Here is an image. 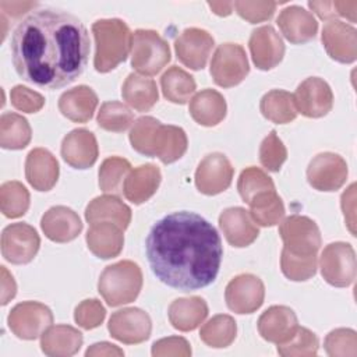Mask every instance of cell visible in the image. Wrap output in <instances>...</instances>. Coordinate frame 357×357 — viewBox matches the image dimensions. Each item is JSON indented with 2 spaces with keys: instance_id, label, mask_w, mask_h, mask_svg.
Returning <instances> with one entry per match:
<instances>
[{
  "instance_id": "obj_50",
  "label": "cell",
  "mask_w": 357,
  "mask_h": 357,
  "mask_svg": "<svg viewBox=\"0 0 357 357\" xmlns=\"http://www.w3.org/2000/svg\"><path fill=\"white\" fill-rule=\"evenodd\" d=\"M191 354V347L184 337L170 336L160 339L152 346V356L155 357H166V356H178L187 357Z\"/></svg>"
},
{
  "instance_id": "obj_20",
  "label": "cell",
  "mask_w": 357,
  "mask_h": 357,
  "mask_svg": "<svg viewBox=\"0 0 357 357\" xmlns=\"http://www.w3.org/2000/svg\"><path fill=\"white\" fill-rule=\"evenodd\" d=\"M298 321L294 311L286 305H272L264 311L258 319L259 335L271 342L280 344L289 340L297 331Z\"/></svg>"
},
{
  "instance_id": "obj_32",
  "label": "cell",
  "mask_w": 357,
  "mask_h": 357,
  "mask_svg": "<svg viewBox=\"0 0 357 357\" xmlns=\"http://www.w3.org/2000/svg\"><path fill=\"white\" fill-rule=\"evenodd\" d=\"M190 114L201 126L212 127L226 116V100L215 89H204L190 100Z\"/></svg>"
},
{
  "instance_id": "obj_11",
  "label": "cell",
  "mask_w": 357,
  "mask_h": 357,
  "mask_svg": "<svg viewBox=\"0 0 357 357\" xmlns=\"http://www.w3.org/2000/svg\"><path fill=\"white\" fill-rule=\"evenodd\" d=\"M40 245L36 230L26 223H13L3 230L1 254L11 264L31 262Z\"/></svg>"
},
{
  "instance_id": "obj_29",
  "label": "cell",
  "mask_w": 357,
  "mask_h": 357,
  "mask_svg": "<svg viewBox=\"0 0 357 357\" xmlns=\"http://www.w3.org/2000/svg\"><path fill=\"white\" fill-rule=\"evenodd\" d=\"M85 219L93 225L112 222L126 230L131 222V209L116 195H102L92 199L85 209Z\"/></svg>"
},
{
  "instance_id": "obj_25",
  "label": "cell",
  "mask_w": 357,
  "mask_h": 357,
  "mask_svg": "<svg viewBox=\"0 0 357 357\" xmlns=\"http://www.w3.org/2000/svg\"><path fill=\"white\" fill-rule=\"evenodd\" d=\"M25 177L38 191L52 190L59 178V163L56 158L47 149H32L25 160Z\"/></svg>"
},
{
  "instance_id": "obj_36",
  "label": "cell",
  "mask_w": 357,
  "mask_h": 357,
  "mask_svg": "<svg viewBox=\"0 0 357 357\" xmlns=\"http://www.w3.org/2000/svg\"><path fill=\"white\" fill-rule=\"evenodd\" d=\"M31 141V127L17 113H3L0 119V145L4 149H22Z\"/></svg>"
},
{
  "instance_id": "obj_40",
  "label": "cell",
  "mask_w": 357,
  "mask_h": 357,
  "mask_svg": "<svg viewBox=\"0 0 357 357\" xmlns=\"http://www.w3.org/2000/svg\"><path fill=\"white\" fill-rule=\"evenodd\" d=\"M0 208L7 218H20L29 208V192L20 181H7L0 187Z\"/></svg>"
},
{
  "instance_id": "obj_49",
  "label": "cell",
  "mask_w": 357,
  "mask_h": 357,
  "mask_svg": "<svg viewBox=\"0 0 357 357\" xmlns=\"http://www.w3.org/2000/svg\"><path fill=\"white\" fill-rule=\"evenodd\" d=\"M10 99H11V105L17 110L25 112V113H36L45 105V98L40 93L22 85H15L11 89Z\"/></svg>"
},
{
  "instance_id": "obj_35",
  "label": "cell",
  "mask_w": 357,
  "mask_h": 357,
  "mask_svg": "<svg viewBox=\"0 0 357 357\" xmlns=\"http://www.w3.org/2000/svg\"><path fill=\"white\" fill-rule=\"evenodd\" d=\"M160 86L167 100L184 105L195 91V81L187 71L173 66L162 75Z\"/></svg>"
},
{
  "instance_id": "obj_31",
  "label": "cell",
  "mask_w": 357,
  "mask_h": 357,
  "mask_svg": "<svg viewBox=\"0 0 357 357\" xmlns=\"http://www.w3.org/2000/svg\"><path fill=\"white\" fill-rule=\"evenodd\" d=\"M173 328L188 332L198 328L208 315V305L201 297H187L174 300L167 311Z\"/></svg>"
},
{
  "instance_id": "obj_21",
  "label": "cell",
  "mask_w": 357,
  "mask_h": 357,
  "mask_svg": "<svg viewBox=\"0 0 357 357\" xmlns=\"http://www.w3.org/2000/svg\"><path fill=\"white\" fill-rule=\"evenodd\" d=\"M219 226L227 243L238 248L250 245L259 234L258 226L251 215L241 206L225 209L219 216Z\"/></svg>"
},
{
  "instance_id": "obj_41",
  "label": "cell",
  "mask_w": 357,
  "mask_h": 357,
  "mask_svg": "<svg viewBox=\"0 0 357 357\" xmlns=\"http://www.w3.org/2000/svg\"><path fill=\"white\" fill-rule=\"evenodd\" d=\"M131 172V165L127 159L112 156L103 160L99 167V187L103 192H119L123 181Z\"/></svg>"
},
{
  "instance_id": "obj_55",
  "label": "cell",
  "mask_w": 357,
  "mask_h": 357,
  "mask_svg": "<svg viewBox=\"0 0 357 357\" xmlns=\"http://www.w3.org/2000/svg\"><path fill=\"white\" fill-rule=\"evenodd\" d=\"M337 15L346 17L350 22H356L357 1H333Z\"/></svg>"
},
{
  "instance_id": "obj_6",
  "label": "cell",
  "mask_w": 357,
  "mask_h": 357,
  "mask_svg": "<svg viewBox=\"0 0 357 357\" xmlns=\"http://www.w3.org/2000/svg\"><path fill=\"white\" fill-rule=\"evenodd\" d=\"M131 46V66L142 75H155L170 61L169 45L155 31H135Z\"/></svg>"
},
{
  "instance_id": "obj_42",
  "label": "cell",
  "mask_w": 357,
  "mask_h": 357,
  "mask_svg": "<svg viewBox=\"0 0 357 357\" xmlns=\"http://www.w3.org/2000/svg\"><path fill=\"white\" fill-rule=\"evenodd\" d=\"M132 120V112L126 105L116 100L105 102L98 113L99 127L113 132L126 131L131 126Z\"/></svg>"
},
{
  "instance_id": "obj_14",
  "label": "cell",
  "mask_w": 357,
  "mask_h": 357,
  "mask_svg": "<svg viewBox=\"0 0 357 357\" xmlns=\"http://www.w3.org/2000/svg\"><path fill=\"white\" fill-rule=\"evenodd\" d=\"M107 329L112 337L126 344H137L145 342L152 331L149 315L141 308L130 307L112 314Z\"/></svg>"
},
{
  "instance_id": "obj_13",
  "label": "cell",
  "mask_w": 357,
  "mask_h": 357,
  "mask_svg": "<svg viewBox=\"0 0 357 357\" xmlns=\"http://www.w3.org/2000/svg\"><path fill=\"white\" fill-rule=\"evenodd\" d=\"M265 297L262 280L251 273H241L226 286L225 298L227 307L237 314H251L257 311Z\"/></svg>"
},
{
  "instance_id": "obj_7",
  "label": "cell",
  "mask_w": 357,
  "mask_h": 357,
  "mask_svg": "<svg viewBox=\"0 0 357 357\" xmlns=\"http://www.w3.org/2000/svg\"><path fill=\"white\" fill-rule=\"evenodd\" d=\"M279 234L284 243V250L294 255H317L321 247V233L317 223L300 215L286 218L279 226Z\"/></svg>"
},
{
  "instance_id": "obj_5",
  "label": "cell",
  "mask_w": 357,
  "mask_h": 357,
  "mask_svg": "<svg viewBox=\"0 0 357 357\" xmlns=\"http://www.w3.org/2000/svg\"><path fill=\"white\" fill-rule=\"evenodd\" d=\"M142 287L141 268L132 261H120L102 272L98 290L110 307L134 301Z\"/></svg>"
},
{
  "instance_id": "obj_22",
  "label": "cell",
  "mask_w": 357,
  "mask_h": 357,
  "mask_svg": "<svg viewBox=\"0 0 357 357\" xmlns=\"http://www.w3.org/2000/svg\"><path fill=\"white\" fill-rule=\"evenodd\" d=\"M61 156L74 169L91 167L98 159L95 135L85 128L73 130L61 142Z\"/></svg>"
},
{
  "instance_id": "obj_54",
  "label": "cell",
  "mask_w": 357,
  "mask_h": 357,
  "mask_svg": "<svg viewBox=\"0 0 357 357\" xmlns=\"http://www.w3.org/2000/svg\"><path fill=\"white\" fill-rule=\"evenodd\" d=\"M308 6L322 20H329V18L337 17L333 1H308Z\"/></svg>"
},
{
  "instance_id": "obj_33",
  "label": "cell",
  "mask_w": 357,
  "mask_h": 357,
  "mask_svg": "<svg viewBox=\"0 0 357 357\" xmlns=\"http://www.w3.org/2000/svg\"><path fill=\"white\" fill-rule=\"evenodd\" d=\"M123 99L138 112H148L159 98L156 82L138 74H130L121 88Z\"/></svg>"
},
{
  "instance_id": "obj_10",
  "label": "cell",
  "mask_w": 357,
  "mask_h": 357,
  "mask_svg": "<svg viewBox=\"0 0 357 357\" xmlns=\"http://www.w3.org/2000/svg\"><path fill=\"white\" fill-rule=\"evenodd\" d=\"M11 332L24 340H33L52 325L53 314L49 307L38 301L17 304L7 318Z\"/></svg>"
},
{
  "instance_id": "obj_30",
  "label": "cell",
  "mask_w": 357,
  "mask_h": 357,
  "mask_svg": "<svg viewBox=\"0 0 357 357\" xmlns=\"http://www.w3.org/2000/svg\"><path fill=\"white\" fill-rule=\"evenodd\" d=\"M98 106V96L86 85L75 86L64 92L59 99V110L74 123H86L92 119Z\"/></svg>"
},
{
  "instance_id": "obj_26",
  "label": "cell",
  "mask_w": 357,
  "mask_h": 357,
  "mask_svg": "<svg viewBox=\"0 0 357 357\" xmlns=\"http://www.w3.org/2000/svg\"><path fill=\"white\" fill-rule=\"evenodd\" d=\"M86 244L89 251L98 258H114L123 250V229L112 222L93 223L86 233Z\"/></svg>"
},
{
  "instance_id": "obj_53",
  "label": "cell",
  "mask_w": 357,
  "mask_h": 357,
  "mask_svg": "<svg viewBox=\"0 0 357 357\" xmlns=\"http://www.w3.org/2000/svg\"><path fill=\"white\" fill-rule=\"evenodd\" d=\"M124 351L121 349H119L114 344H110L107 342H100V343H95L92 344L86 351L85 356H123Z\"/></svg>"
},
{
  "instance_id": "obj_27",
  "label": "cell",
  "mask_w": 357,
  "mask_h": 357,
  "mask_svg": "<svg viewBox=\"0 0 357 357\" xmlns=\"http://www.w3.org/2000/svg\"><path fill=\"white\" fill-rule=\"evenodd\" d=\"M160 170L158 166L146 163L131 170L124 180L123 192L132 204H142L148 201L160 184Z\"/></svg>"
},
{
  "instance_id": "obj_52",
  "label": "cell",
  "mask_w": 357,
  "mask_h": 357,
  "mask_svg": "<svg viewBox=\"0 0 357 357\" xmlns=\"http://www.w3.org/2000/svg\"><path fill=\"white\" fill-rule=\"evenodd\" d=\"M1 271V305H6L17 293V284L11 273L6 269V266L0 268Z\"/></svg>"
},
{
  "instance_id": "obj_45",
  "label": "cell",
  "mask_w": 357,
  "mask_h": 357,
  "mask_svg": "<svg viewBox=\"0 0 357 357\" xmlns=\"http://www.w3.org/2000/svg\"><path fill=\"white\" fill-rule=\"evenodd\" d=\"M324 346L332 357H354L357 354V335L353 329H335L326 335Z\"/></svg>"
},
{
  "instance_id": "obj_51",
  "label": "cell",
  "mask_w": 357,
  "mask_h": 357,
  "mask_svg": "<svg viewBox=\"0 0 357 357\" xmlns=\"http://www.w3.org/2000/svg\"><path fill=\"white\" fill-rule=\"evenodd\" d=\"M354 199H356V184L353 183L342 195V211L347 223L349 230L353 236H356L354 229Z\"/></svg>"
},
{
  "instance_id": "obj_48",
  "label": "cell",
  "mask_w": 357,
  "mask_h": 357,
  "mask_svg": "<svg viewBox=\"0 0 357 357\" xmlns=\"http://www.w3.org/2000/svg\"><path fill=\"white\" fill-rule=\"evenodd\" d=\"M233 4L237 14L251 24L269 20L276 10L273 1H234Z\"/></svg>"
},
{
  "instance_id": "obj_3",
  "label": "cell",
  "mask_w": 357,
  "mask_h": 357,
  "mask_svg": "<svg viewBox=\"0 0 357 357\" xmlns=\"http://www.w3.org/2000/svg\"><path fill=\"white\" fill-rule=\"evenodd\" d=\"M130 142L137 152L159 158L166 165L178 160L187 151V135L183 128L165 126L151 116L135 120L130 131Z\"/></svg>"
},
{
  "instance_id": "obj_44",
  "label": "cell",
  "mask_w": 357,
  "mask_h": 357,
  "mask_svg": "<svg viewBox=\"0 0 357 357\" xmlns=\"http://www.w3.org/2000/svg\"><path fill=\"white\" fill-rule=\"evenodd\" d=\"M278 353L283 357L315 356L318 353V337L310 329L298 326L289 340L278 344Z\"/></svg>"
},
{
  "instance_id": "obj_4",
  "label": "cell",
  "mask_w": 357,
  "mask_h": 357,
  "mask_svg": "<svg viewBox=\"0 0 357 357\" xmlns=\"http://www.w3.org/2000/svg\"><path fill=\"white\" fill-rule=\"evenodd\" d=\"M92 33L96 45L93 59L96 71H112L127 59L132 45V33L124 21L117 18L98 20L92 25Z\"/></svg>"
},
{
  "instance_id": "obj_9",
  "label": "cell",
  "mask_w": 357,
  "mask_h": 357,
  "mask_svg": "<svg viewBox=\"0 0 357 357\" xmlns=\"http://www.w3.org/2000/svg\"><path fill=\"white\" fill-rule=\"evenodd\" d=\"M250 66L245 50L237 43L220 45L211 61V75L223 88L240 84L248 74Z\"/></svg>"
},
{
  "instance_id": "obj_16",
  "label": "cell",
  "mask_w": 357,
  "mask_h": 357,
  "mask_svg": "<svg viewBox=\"0 0 357 357\" xmlns=\"http://www.w3.org/2000/svg\"><path fill=\"white\" fill-rule=\"evenodd\" d=\"M293 96L297 112L305 117H322L328 114L333 106V93L331 86L318 77L304 79L297 86Z\"/></svg>"
},
{
  "instance_id": "obj_47",
  "label": "cell",
  "mask_w": 357,
  "mask_h": 357,
  "mask_svg": "<svg viewBox=\"0 0 357 357\" xmlns=\"http://www.w3.org/2000/svg\"><path fill=\"white\" fill-rule=\"evenodd\" d=\"M105 315H106V310L100 304V301H98L96 298H91V300H84L77 305L74 312V319L81 328L93 329L103 322Z\"/></svg>"
},
{
  "instance_id": "obj_19",
  "label": "cell",
  "mask_w": 357,
  "mask_h": 357,
  "mask_svg": "<svg viewBox=\"0 0 357 357\" xmlns=\"http://www.w3.org/2000/svg\"><path fill=\"white\" fill-rule=\"evenodd\" d=\"M248 45L252 61L259 70L276 67L284 56V43L271 25L252 31Z\"/></svg>"
},
{
  "instance_id": "obj_18",
  "label": "cell",
  "mask_w": 357,
  "mask_h": 357,
  "mask_svg": "<svg viewBox=\"0 0 357 357\" xmlns=\"http://www.w3.org/2000/svg\"><path fill=\"white\" fill-rule=\"evenodd\" d=\"M322 43L326 53L339 63H353L357 57V31L354 26L331 20L324 25Z\"/></svg>"
},
{
  "instance_id": "obj_46",
  "label": "cell",
  "mask_w": 357,
  "mask_h": 357,
  "mask_svg": "<svg viewBox=\"0 0 357 357\" xmlns=\"http://www.w3.org/2000/svg\"><path fill=\"white\" fill-rule=\"evenodd\" d=\"M287 159V149L282 139L276 135V131H271L259 146V160L264 167L271 172H279L284 160Z\"/></svg>"
},
{
  "instance_id": "obj_38",
  "label": "cell",
  "mask_w": 357,
  "mask_h": 357,
  "mask_svg": "<svg viewBox=\"0 0 357 357\" xmlns=\"http://www.w3.org/2000/svg\"><path fill=\"white\" fill-rule=\"evenodd\" d=\"M252 220L261 226H275L284 215V205L276 191L265 192L254 198L250 204Z\"/></svg>"
},
{
  "instance_id": "obj_12",
  "label": "cell",
  "mask_w": 357,
  "mask_h": 357,
  "mask_svg": "<svg viewBox=\"0 0 357 357\" xmlns=\"http://www.w3.org/2000/svg\"><path fill=\"white\" fill-rule=\"evenodd\" d=\"M347 178L346 160L337 153H318L307 167V180L318 191H336Z\"/></svg>"
},
{
  "instance_id": "obj_43",
  "label": "cell",
  "mask_w": 357,
  "mask_h": 357,
  "mask_svg": "<svg viewBox=\"0 0 357 357\" xmlns=\"http://www.w3.org/2000/svg\"><path fill=\"white\" fill-rule=\"evenodd\" d=\"M280 266L283 275L294 282H304L312 278L317 272V255L301 257L282 250Z\"/></svg>"
},
{
  "instance_id": "obj_39",
  "label": "cell",
  "mask_w": 357,
  "mask_h": 357,
  "mask_svg": "<svg viewBox=\"0 0 357 357\" xmlns=\"http://www.w3.org/2000/svg\"><path fill=\"white\" fill-rule=\"evenodd\" d=\"M237 190L243 201L250 204L254 198L265 192L275 191V184L264 170L251 166L241 172L237 181Z\"/></svg>"
},
{
  "instance_id": "obj_23",
  "label": "cell",
  "mask_w": 357,
  "mask_h": 357,
  "mask_svg": "<svg viewBox=\"0 0 357 357\" xmlns=\"http://www.w3.org/2000/svg\"><path fill=\"white\" fill-rule=\"evenodd\" d=\"M45 236L54 243H67L74 240L82 230L79 216L67 206H52L45 212L40 220Z\"/></svg>"
},
{
  "instance_id": "obj_2",
  "label": "cell",
  "mask_w": 357,
  "mask_h": 357,
  "mask_svg": "<svg viewBox=\"0 0 357 357\" xmlns=\"http://www.w3.org/2000/svg\"><path fill=\"white\" fill-rule=\"evenodd\" d=\"M145 251L153 275L181 291L213 283L223 257L218 230L205 218L188 211L159 219L148 233Z\"/></svg>"
},
{
  "instance_id": "obj_37",
  "label": "cell",
  "mask_w": 357,
  "mask_h": 357,
  "mask_svg": "<svg viewBox=\"0 0 357 357\" xmlns=\"http://www.w3.org/2000/svg\"><path fill=\"white\" fill-rule=\"evenodd\" d=\"M236 321L226 314H219L211 318L199 331L201 340L215 349L227 347L236 339Z\"/></svg>"
},
{
  "instance_id": "obj_24",
  "label": "cell",
  "mask_w": 357,
  "mask_h": 357,
  "mask_svg": "<svg viewBox=\"0 0 357 357\" xmlns=\"http://www.w3.org/2000/svg\"><path fill=\"white\" fill-rule=\"evenodd\" d=\"M276 22L283 36L296 45L314 39L318 31V22L312 13L298 6H290L282 10Z\"/></svg>"
},
{
  "instance_id": "obj_28",
  "label": "cell",
  "mask_w": 357,
  "mask_h": 357,
  "mask_svg": "<svg viewBox=\"0 0 357 357\" xmlns=\"http://www.w3.org/2000/svg\"><path fill=\"white\" fill-rule=\"evenodd\" d=\"M82 333L70 325L49 326L40 336V349L46 356L68 357L82 346Z\"/></svg>"
},
{
  "instance_id": "obj_1",
  "label": "cell",
  "mask_w": 357,
  "mask_h": 357,
  "mask_svg": "<svg viewBox=\"0 0 357 357\" xmlns=\"http://www.w3.org/2000/svg\"><path fill=\"white\" fill-rule=\"evenodd\" d=\"M89 45L88 31L75 15L59 8H40L13 32V66L24 81L43 89H59L84 73Z\"/></svg>"
},
{
  "instance_id": "obj_15",
  "label": "cell",
  "mask_w": 357,
  "mask_h": 357,
  "mask_svg": "<svg viewBox=\"0 0 357 357\" xmlns=\"http://www.w3.org/2000/svg\"><path fill=\"white\" fill-rule=\"evenodd\" d=\"M233 173L234 169L223 153H209L197 167L195 187L205 195L220 194L231 184Z\"/></svg>"
},
{
  "instance_id": "obj_8",
  "label": "cell",
  "mask_w": 357,
  "mask_h": 357,
  "mask_svg": "<svg viewBox=\"0 0 357 357\" xmlns=\"http://www.w3.org/2000/svg\"><path fill=\"white\" fill-rule=\"evenodd\" d=\"M321 273L336 287H347L356 279V254L349 243H331L321 254Z\"/></svg>"
},
{
  "instance_id": "obj_17",
  "label": "cell",
  "mask_w": 357,
  "mask_h": 357,
  "mask_svg": "<svg viewBox=\"0 0 357 357\" xmlns=\"http://www.w3.org/2000/svg\"><path fill=\"white\" fill-rule=\"evenodd\" d=\"M213 38L199 28H187L174 42L177 59L191 70H202L213 47Z\"/></svg>"
},
{
  "instance_id": "obj_56",
  "label": "cell",
  "mask_w": 357,
  "mask_h": 357,
  "mask_svg": "<svg viewBox=\"0 0 357 357\" xmlns=\"http://www.w3.org/2000/svg\"><path fill=\"white\" fill-rule=\"evenodd\" d=\"M208 6L212 8V11L215 13V14H218V15H222V17H225V15H229L230 13H231V8L234 7V4L233 3H215V1H212V3H208Z\"/></svg>"
},
{
  "instance_id": "obj_34",
  "label": "cell",
  "mask_w": 357,
  "mask_h": 357,
  "mask_svg": "<svg viewBox=\"0 0 357 357\" xmlns=\"http://www.w3.org/2000/svg\"><path fill=\"white\" fill-rule=\"evenodd\" d=\"M259 109L265 119L278 124L293 121L298 113L293 93L283 89H272L265 93L261 99Z\"/></svg>"
}]
</instances>
